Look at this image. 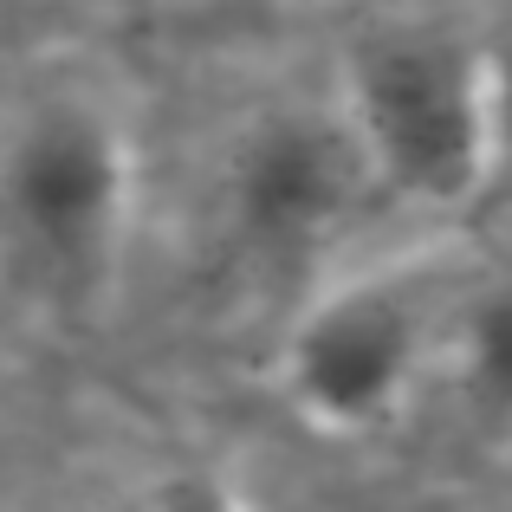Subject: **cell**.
Instances as JSON below:
<instances>
[{
  "mask_svg": "<svg viewBox=\"0 0 512 512\" xmlns=\"http://www.w3.org/2000/svg\"><path fill=\"white\" fill-rule=\"evenodd\" d=\"M441 370L487 422H512V260L474 273L448 299Z\"/></svg>",
  "mask_w": 512,
  "mask_h": 512,
  "instance_id": "5b68a950",
  "label": "cell"
},
{
  "mask_svg": "<svg viewBox=\"0 0 512 512\" xmlns=\"http://www.w3.org/2000/svg\"><path fill=\"white\" fill-rule=\"evenodd\" d=\"M487 46V137H493V182L512 195V20L500 26Z\"/></svg>",
  "mask_w": 512,
  "mask_h": 512,
  "instance_id": "8992f818",
  "label": "cell"
},
{
  "mask_svg": "<svg viewBox=\"0 0 512 512\" xmlns=\"http://www.w3.org/2000/svg\"><path fill=\"white\" fill-rule=\"evenodd\" d=\"M137 208V150L111 104L52 91L20 111L0 150V227L13 253L65 299L117 273Z\"/></svg>",
  "mask_w": 512,
  "mask_h": 512,
  "instance_id": "7a4b0ae2",
  "label": "cell"
},
{
  "mask_svg": "<svg viewBox=\"0 0 512 512\" xmlns=\"http://www.w3.org/2000/svg\"><path fill=\"white\" fill-rule=\"evenodd\" d=\"M383 195L344 104H273L234 137L221 163V208L240 247L312 253L338 240Z\"/></svg>",
  "mask_w": 512,
  "mask_h": 512,
  "instance_id": "277c9868",
  "label": "cell"
},
{
  "mask_svg": "<svg viewBox=\"0 0 512 512\" xmlns=\"http://www.w3.org/2000/svg\"><path fill=\"white\" fill-rule=\"evenodd\" d=\"M448 299L428 266H363L325 286L279 344V389L318 435H376L441 370Z\"/></svg>",
  "mask_w": 512,
  "mask_h": 512,
  "instance_id": "3957f363",
  "label": "cell"
},
{
  "mask_svg": "<svg viewBox=\"0 0 512 512\" xmlns=\"http://www.w3.org/2000/svg\"><path fill=\"white\" fill-rule=\"evenodd\" d=\"M338 104L370 150L383 195L415 208H467L493 182L487 46L428 20L370 26L344 52Z\"/></svg>",
  "mask_w": 512,
  "mask_h": 512,
  "instance_id": "6da1fadb",
  "label": "cell"
}]
</instances>
